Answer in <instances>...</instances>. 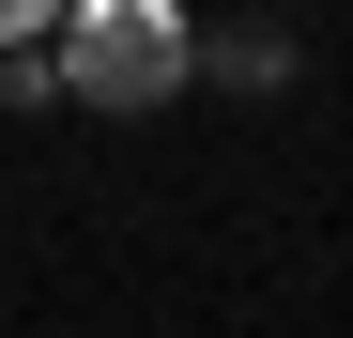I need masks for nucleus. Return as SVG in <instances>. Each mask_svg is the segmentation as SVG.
Here are the masks:
<instances>
[{
	"mask_svg": "<svg viewBox=\"0 0 353 338\" xmlns=\"http://www.w3.org/2000/svg\"><path fill=\"white\" fill-rule=\"evenodd\" d=\"M46 62H62V92H92V108H169L200 77V31H185V0H62V46H46Z\"/></svg>",
	"mask_w": 353,
	"mask_h": 338,
	"instance_id": "1",
	"label": "nucleus"
},
{
	"mask_svg": "<svg viewBox=\"0 0 353 338\" xmlns=\"http://www.w3.org/2000/svg\"><path fill=\"white\" fill-rule=\"evenodd\" d=\"M200 62H215L230 92H292V62H307V46H292V31L261 16V31H230V46H200Z\"/></svg>",
	"mask_w": 353,
	"mask_h": 338,
	"instance_id": "2",
	"label": "nucleus"
},
{
	"mask_svg": "<svg viewBox=\"0 0 353 338\" xmlns=\"http://www.w3.org/2000/svg\"><path fill=\"white\" fill-rule=\"evenodd\" d=\"M62 31V0H0V46H46Z\"/></svg>",
	"mask_w": 353,
	"mask_h": 338,
	"instance_id": "3",
	"label": "nucleus"
}]
</instances>
